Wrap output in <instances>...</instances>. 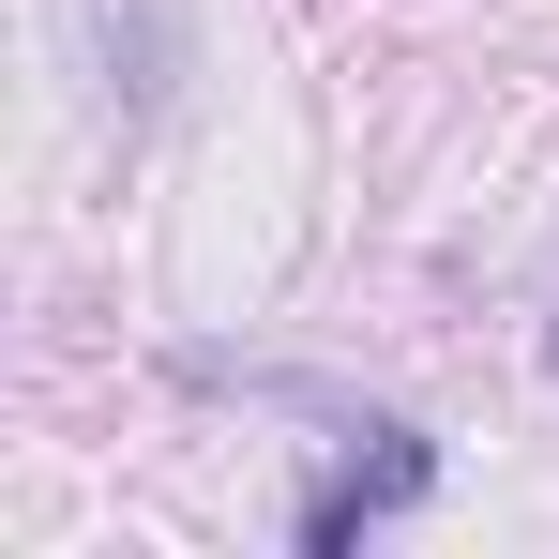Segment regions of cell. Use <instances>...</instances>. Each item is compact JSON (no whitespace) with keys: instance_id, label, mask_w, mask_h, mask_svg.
Masks as SVG:
<instances>
[{"instance_id":"obj_1","label":"cell","mask_w":559,"mask_h":559,"mask_svg":"<svg viewBox=\"0 0 559 559\" xmlns=\"http://www.w3.org/2000/svg\"><path fill=\"white\" fill-rule=\"evenodd\" d=\"M408 499H439V439H424V424H378V454H348L333 484H302V514H287V530L333 559V545H364V530H393Z\"/></svg>"}]
</instances>
